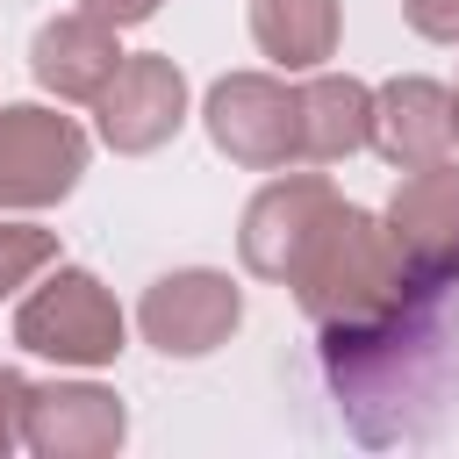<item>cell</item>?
Listing matches in <instances>:
<instances>
[{
	"label": "cell",
	"mask_w": 459,
	"mask_h": 459,
	"mask_svg": "<svg viewBox=\"0 0 459 459\" xmlns=\"http://www.w3.org/2000/svg\"><path fill=\"white\" fill-rule=\"evenodd\" d=\"M294 294V308L316 323V337H351L373 323H394L423 301H445V287L416 280L387 215H366L351 201L330 208V222L308 237V251L294 258V273L280 280Z\"/></svg>",
	"instance_id": "cell-1"
},
{
	"label": "cell",
	"mask_w": 459,
	"mask_h": 459,
	"mask_svg": "<svg viewBox=\"0 0 459 459\" xmlns=\"http://www.w3.org/2000/svg\"><path fill=\"white\" fill-rule=\"evenodd\" d=\"M122 337H129V323H122V301L108 294V280L86 265H65V258L14 308V344L29 359H50V366H79V373L115 366Z\"/></svg>",
	"instance_id": "cell-2"
},
{
	"label": "cell",
	"mask_w": 459,
	"mask_h": 459,
	"mask_svg": "<svg viewBox=\"0 0 459 459\" xmlns=\"http://www.w3.org/2000/svg\"><path fill=\"white\" fill-rule=\"evenodd\" d=\"M201 122H208V143L244 172L308 165L301 158V86H287L280 72H222L201 100Z\"/></svg>",
	"instance_id": "cell-3"
},
{
	"label": "cell",
	"mask_w": 459,
	"mask_h": 459,
	"mask_svg": "<svg viewBox=\"0 0 459 459\" xmlns=\"http://www.w3.org/2000/svg\"><path fill=\"white\" fill-rule=\"evenodd\" d=\"M86 158H93V143L72 115L36 108V100L0 108V208L7 215L57 208L86 179Z\"/></svg>",
	"instance_id": "cell-4"
},
{
	"label": "cell",
	"mask_w": 459,
	"mask_h": 459,
	"mask_svg": "<svg viewBox=\"0 0 459 459\" xmlns=\"http://www.w3.org/2000/svg\"><path fill=\"white\" fill-rule=\"evenodd\" d=\"M244 323V287L215 265H179V273H158L136 301V330L151 351L165 359H208L237 337Z\"/></svg>",
	"instance_id": "cell-5"
},
{
	"label": "cell",
	"mask_w": 459,
	"mask_h": 459,
	"mask_svg": "<svg viewBox=\"0 0 459 459\" xmlns=\"http://www.w3.org/2000/svg\"><path fill=\"white\" fill-rule=\"evenodd\" d=\"M337 201H344V194H337L323 172H301V165L273 172V179L244 201V222H237V258H244V273L280 287V280L294 273V258L308 251V237L330 222Z\"/></svg>",
	"instance_id": "cell-6"
},
{
	"label": "cell",
	"mask_w": 459,
	"mask_h": 459,
	"mask_svg": "<svg viewBox=\"0 0 459 459\" xmlns=\"http://www.w3.org/2000/svg\"><path fill=\"white\" fill-rule=\"evenodd\" d=\"M186 122V72L158 50L122 57V72L108 79V93L93 100V129L115 158H151L179 136Z\"/></svg>",
	"instance_id": "cell-7"
},
{
	"label": "cell",
	"mask_w": 459,
	"mask_h": 459,
	"mask_svg": "<svg viewBox=\"0 0 459 459\" xmlns=\"http://www.w3.org/2000/svg\"><path fill=\"white\" fill-rule=\"evenodd\" d=\"M129 437V409L100 380H29L22 445L36 459H115Z\"/></svg>",
	"instance_id": "cell-8"
},
{
	"label": "cell",
	"mask_w": 459,
	"mask_h": 459,
	"mask_svg": "<svg viewBox=\"0 0 459 459\" xmlns=\"http://www.w3.org/2000/svg\"><path fill=\"white\" fill-rule=\"evenodd\" d=\"M387 230H394L409 273L452 294L459 287V158L402 172V186L387 201Z\"/></svg>",
	"instance_id": "cell-9"
},
{
	"label": "cell",
	"mask_w": 459,
	"mask_h": 459,
	"mask_svg": "<svg viewBox=\"0 0 459 459\" xmlns=\"http://www.w3.org/2000/svg\"><path fill=\"white\" fill-rule=\"evenodd\" d=\"M115 36H122V29L100 22V14H86V7L50 14V22L36 29V43H29V72H36V86L57 93V100H72V108H93V100L108 93V79L122 72V57H129Z\"/></svg>",
	"instance_id": "cell-10"
},
{
	"label": "cell",
	"mask_w": 459,
	"mask_h": 459,
	"mask_svg": "<svg viewBox=\"0 0 459 459\" xmlns=\"http://www.w3.org/2000/svg\"><path fill=\"white\" fill-rule=\"evenodd\" d=\"M373 151H380L394 172L445 165V158L459 151V136H452V86H437V79H423V72L373 86Z\"/></svg>",
	"instance_id": "cell-11"
},
{
	"label": "cell",
	"mask_w": 459,
	"mask_h": 459,
	"mask_svg": "<svg viewBox=\"0 0 459 459\" xmlns=\"http://www.w3.org/2000/svg\"><path fill=\"white\" fill-rule=\"evenodd\" d=\"M373 151V86L351 72H316L301 79V158L308 165H344Z\"/></svg>",
	"instance_id": "cell-12"
},
{
	"label": "cell",
	"mask_w": 459,
	"mask_h": 459,
	"mask_svg": "<svg viewBox=\"0 0 459 459\" xmlns=\"http://www.w3.org/2000/svg\"><path fill=\"white\" fill-rule=\"evenodd\" d=\"M251 43L280 72H316L337 57V0H251Z\"/></svg>",
	"instance_id": "cell-13"
},
{
	"label": "cell",
	"mask_w": 459,
	"mask_h": 459,
	"mask_svg": "<svg viewBox=\"0 0 459 459\" xmlns=\"http://www.w3.org/2000/svg\"><path fill=\"white\" fill-rule=\"evenodd\" d=\"M57 265V230L43 222H0V301H14L22 287H36Z\"/></svg>",
	"instance_id": "cell-14"
},
{
	"label": "cell",
	"mask_w": 459,
	"mask_h": 459,
	"mask_svg": "<svg viewBox=\"0 0 459 459\" xmlns=\"http://www.w3.org/2000/svg\"><path fill=\"white\" fill-rule=\"evenodd\" d=\"M402 14L423 43H459V0H402Z\"/></svg>",
	"instance_id": "cell-15"
},
{
	"label": "cell",
	"mask_w": 459,
	"mask_h": 459,
	"mask_svg": "<svg viewBox=\"0 0 459 459\" xmlns=\"http://www.w3.org/2000/svg\"><path fill=\"white\" fill-rule=\"evenodd\" d=\"M22 409H29V380L14 366H0V459L22 445Z\"/></svg>",
	"instance_id": "cell-16"
},
{
	"label": "cell",
	"mask_w": 459,
	"mask_h": 459,
	"mask_svg": "<svg viewBox=\"0 0 459 459\" xmlns=\"http://www.w3.org/2000/svg\"><path fill=\"white\" fill-rule=\"evenodd\" d=\"M86 14H100V22H115V29H136V22H151L165 0H79Z\"/></svg>",
	"instance_id": "cell-17"
},
{
	"label": "cell",
	"mask_w": 459,
	"mask_h": 459,
	"mask_svg": "<svg viewBox=\"0 0 459 459\" xmlns=\"http://www.w3.org/2000/svg\"><path fill=\"white\" fill-rule=\"evenodd\" d=\"M452 136H459V86H452Z\"/></svg>",
	"instance_id": "cell-18"
}]
</instances>
